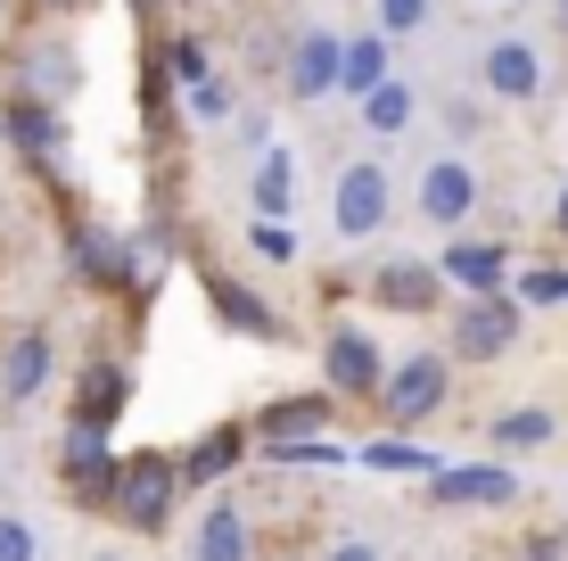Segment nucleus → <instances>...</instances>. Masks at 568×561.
<instances>
[{"mask_svg": "<svg viewBox=\"0 0 568 561\" xmlns=\"http://www.w3.org/2000/svg\"><path fill=\"white\" fill-rule=\"evenodd\" d=\"M182 488H190V471H182V454H132L124 471H115V495H108V512L124 520L132 537H165V520L173 504H182Z\"/></svg>", "mask_w": 568, "mask_h": 561, "instance_id": "obj_1", "label": "nucleus"}, {"mask_svg": "<svg viewBox=\"0 0 568 561\" xmlns=\"http://www.w3.org/2000/svg\"><path fill=\"white\" fill-rule=\"evenodd\" d=\"M519 322H527V305L511 298V289H495V298H462L454 331H445V355H454V363H503L519 347Z\"/></svg>", "mask_w": 568, "mask_h": 561, "instance_id": "obj_2", "label": "nucleus"}, {"mask_svg": "<svg viewBox=\"0 0 568 561\" xmlns=\"http://www.w3.org/2000/svg\"><path fill=\"white\" fill-rule=\"evenodd\" d=\"M445 397H454V355H445V347H420V355H404L396 372H387L379 413L396 421V430H420V421L445 413Z\"/></svg>", "mask_w": 568, "mask_h": 561, "instance_id": "obj_3", "label": "nucleus"}, {"mask_svg": "<svg viewBox=\"0 0 568 561\" xmlns=\"http://www.w3.org/2000/svg\"><path fill=\"white\" fill-rule=\"evenodd\" d=\"M387 372H396V363L379 355V339H371L363 322H329V331H322V389H329V397H363V404H379Z\"/></svg>", "mask_w": 568, "mask_h": 561, "instance_id": "obj_4", "label": "nucleus"}, {"mask_svg": "<svg viewBox=\"0 0 568 561\" xmlns=\"http://www.w3.org/2000/svg\"><path fill=\"white\" fill-rule=\"evenodd\" d=\"M387 216H396V182H387V166L379 158L338 166V190H329V223H338V240H371Z\"/></svg>", "mask_w": 568, "mask_h": 561, "instance_id": "obj_5", "label": "nucleus"}, {"mask_svg": "<svg viewBox=\"0 0 568 561\" xmlns=\"http://www.w3.org/2000/svg\"><path fill=\"white\" fill-rule=\"evenodd\" d=\"M50 380H58V339L42 331V322H26V331L0 339V404H17V413H26Z\"/></svg>", "mask_w": 568, "mask_h": 561, "instance_id": "obj_6", "label": "nucleus"}, {"mask_svg": "<svg viewBox=\"0 0 568 561\" xmlns=\"http://www.w3.org/2000/svg\"><path fill=\"white\" fill-rule=\"evenodd\" d=\"M413 199H420V216L437 231H462L469 216H478V166H469V158H428L420 182H413Z\"/></svg>", "mask_w": 568, "mask_h": 561, "instance_id": "obj_7", "label": "nucleus"}, {"mask_svg": "<svg viewBox=\"0 0 568 561\" xmlns=\"http://www.w3.org/2000/svg\"><path fill=\"white\" fill-rule=\"evenodd\" d=\"M445 264H428V257H387L379 273H371V298L387 305V314H437L445 305Z\"/></svg>", "mask_w": 568, "mask_h": 561, "instance_id": "obj_8", "label": "nucleus"}, {"mask_svg": "<svg viewBox=\"0 0 568 561\" xmlns=\"http://www.w3.org/2000/svg\"><path fill=\"white\" fill-rule=\"evenodd\" d=\"M281 83H288V100H329V91H346V42L322 33V26H305Z\"/></svg>", "mask_w": 568, "mask_h": 561, "instance_id": "obj_9", "label": "nucleus"}, {"mask_svg": "<svg viewBox=\"0 0 568 561\" xmlns=\"http://www.w3.org/2000/svg\"><path fill=\"white\" fill-rule=\"evenodd\" d=\"M58 471H67V488L74 495H115V447H108V430H91V421H67V438H58Z\"/></svg>", "mask_w": 568, "mask_h": 561, "instance_id": "obj_10", "label": "nucleus"}, {"mask_svg": "<svg viewBox=\"0 0 568 561\" xmlns=\"http://www.w3.org/2000/svg\"><path fill=\"white\" fill-rule=\"evenodd\" d=\"M478 83H486V100H544V50L536 42H486L478 50Z\"/></svg>", "mask_w": 568, "mask_h": 561, "instance_id": "obj_11", "label": "nucleus"}, {"mask_svg": "<svg viewBox=\"0 0 568 561\" xmlns=\"http://www.w3.org/2000/svg\"><path fill=\"white\" fill-rule=\"evenodd\" d=\"M445 281L462 289V298H495L503 281H511V248L503 240H469V231H454V240H445Z\"/></svg>", "mask_w": 568, "mask_h": 561, "instance_id": "obj_12", "label": "nucleus"}, {"mask_svg": "<svg viewBox=\"0 0 568 561\" xmlns=\"http://www.w3.org/2000/svg\"><path fill=\"white\" fill-rule=\"evenodd\" d=\"M519 479L503 471V462H445V471H428V504H511Z\"/></svg>", "mask_w": 568, "mask_h": 561, "instance_id": "obj_13", "label": "nucleus"}, {"mask_svg": "<svg viewBox=\"0 0 568 561\" xmlns=\"http://www.w3.org/2000/svg\"><path fill=\"white\" fill-rule=\"evenodd\" d=\"M190 561H256V529H247V512L231 504V495H214L199 537H190Z\"/></svg>", "mask_w": 568, "mask_h": 561, "instance_id": "obj_14", "label": "nucleus"}, {"mask_svg": "<svg viewBox=\"0 0 568 561\" xmlns=\"http://www.w3.org/2000/svg\"><path fill=\"white\" fill-rule=\"evenodd\" d=\"M329 413H338L329 389L322 397H272L264 413H256V438H264V447H297V438H322L329 430Z\"/></svg>", "mask_w": 568, "mask_h": 561, "instance_id": "obj_15", "label": "nucleus"}, {"mask_svg": "<svg viewBox=\"0 0 568 561\" xmlns=\"http://www.w3.org/2000/svg\"><path fill=\"white\" fill-rule=\"evenodd\" d=\"M0 132H9V141L26 149V158H58V141H67V132H58V108L42 100V91L9 100V116H0Z\"/></svg>", "mask_w": 568, "mask_h": 561, "instance_id": "obj_16", "label": "nucleus"}, {"mask_svg": "<svg viewBox=\"0 0 568 561\" xmlns=\"http://www.w3.org/2000/svg\"><path fill=\"white\" fill-rule=\"evenodd\" d=\"M240 454H247V430H240V421H223V430H206L199 447L182 454V471H190V488H214L223 471H240Z\"/></svg>", "mask_w": 568, "mask_h": 561, "instance_id": "obj_17", "label": "nucleus"}, {"mask_svg": "<svg viewBox=\"0 0 568 561\" xmlns=\"http://www.w3.org/2000/svg\"><path fill=\"white\" fill-rule=\"evenodd\" d=\"M247 199H256L264 223H288V199H297V158H288V149H264V158H256V182H247Z\"/></svg>", "mask_w": 568, "mask_h": 561, "instance_id": "obj_18", "label": "nucleus"}, {"mask_svg": "<svg viewBox=\"0 0 568 561\" xmlns=\"http://www.w3.org/2000/svg\"><path fill=\"white\" fill-rule=\"evenodd\" d=\"M124 397H132V372H124V363H91V380H83V404H74V421H91V430H115Z\"/></svg>", "mask_w": 568, "mask_h": 561, "instance_id": "obj_19", "label": "nucleus"}, {"mask_svg": "<svg viewBox=\"0 0 568 561\" xmlns=\"http://www.w3.org/2000/svg\"><path fill=\"white\" fill-rule=\"evenodd\" d=\"M74 281H91V289H124V281H132V257L108 240V231H83V240H74Z\"/></svg>", "mask_w": 568, "mask_h": 561, "instance_id": "obj_20", "label": "nucleus"}, {"mask_svg": "<svg viewBox=\"0 0 568 561\" xmlns=\"http://www.w3.org/2000/svg\"><path fill=\"white\" fill-rule=\"evenodd\" d=\"M26 83H33V91H42V100H67V91H74V83H83V58H74L67 42H42V50H33V58H26Z\"/></svg>", "mask_w": 568, "mask_h": 561, "instance_id": "obj_21", "label": "nucleus"}, {"mask_svg": "<svg viewBox=\"0 0 568 561\" xmlns=\"http://www.w3.org/2000/svg\"><path fill=\"white\" fill-rule=\"evenodd\" d=\"M214 314L231 322V331H247V339H272L281 322H272V305L256 298V289H240V281H214Z\"/></svg>", "mask_w": 568, "mask_h": 561, "instance_id": "obj_22", "label": "nucleus"}, {"mask_svg": "<svg viewBox=\"0 0 568 561\" xmlns=\"http://www.w3.org/2000/svg\"><path fill=\"white\" fill-rule=\"evenodd\" d=\"M387 74H396V67H387V33H355V42H346V91L371 100Z\"/></svg>", "mask_w": 568, "mask_h": 561, "instance_id": "obj_23", "label": "nucleus"}, {"mask_svg": "<svg viewBox=\"0 0 568 561\" xmlns=\"http://www.w3.org/2000/svg\"><path fill=\"white\" fill-rule=\"evenodd\" d=\"M363 124L379 132V141H396V132L413 124V83H404V74H387V83L363 100Z\"/></svg>", "mask_w": 568, "mask_h": 561, "instance_id": "obj_24", "label": "nucleus"}, {"mask_svg": "<svg viewBox=\"0 0 568 561\" xmlns=\"http://www.w3.org/2000/svg\"><path fill=\"white\" fill-rule=\"evenodd\" d=\"M511 298L519 305H568V264L552 257V264H527V273L511 281Z\"/></svg>", "mask_w": 568, "mask_h": 561, "instance_id": "obj_25", "label": "nucleus"}, {"mask_svg": "<svg viewBox=\"0 0 568 561\" xmlns=\"http://www.w3.org/2000/svg\"><path fill=\"white\" fill-rule=\"evenodd\" d=\"M552 430H560L552 413H503V421H495V447H544Z\"/></svg>", "mask_w": 568, "mask_h": 561, "instance_id": "obj_26", "label": "nucleus"}, {"mask_svg": "<svg viewBox=\"0 0 568 561\" xmlns=\"http://www.w3.org/2000/svg\"><path fill=\"white\" fill-rule=\"evenodd\" d=\"M0 561H42V529L26 512H0Z\"/></svg>", "mask_w": 568, "mask_h": 561, "instance_id": "obj_27", "label": "nucleus"}, {"mask_svg": "<svg viewBox=\"0 0 568 561\" xmlns=\"http://www.w3.org/2000/svg\"><path fill=\"white\" fill-rule=\"evenodd\" d=\"M428 9H437V0H379V33L387 42H396V33H420Z\"/></svg>", "mask_w": 568, "mask_h": 561, "instance_id": "obj_28", "label": "nucleus"}, {"mask_svg": "<svg viewBox=\"0 0 568 561\" xmlns=\"http://www.w3.org/2000/svg\"><path fill=\"white\" fill-rule=\"evenodd\" d=\"M363 462L371 471H445L437 454H413V447H396V438H387V447H363Z\"/></svg>", "mask_w": 568, "mask_h": 561, "instance_id": "obj_29", "label": "nucleus"}, {"mask_svg": "<svg viewBox=\"0 0 568 561\" xmlns=\"http://www.w3.org/2000/svg\"><path fill=\"white\" fill-rule=\"evenodd\" d=\"M256 257H264V264H297V231L256 216Z\"/></svg>", "mask_w": 568, "mask_h": 561, "instance_id": "obj_30", "label": "nucleus"}, {"mask_svg": "<svg viewBox=\"0 0 568 561\" xmlns=\"http://www.w3.org/2000/svg\"><path fill=\"white\" fill-rule=\"evenodd\" d=\"M173 74H182L190 91H199V83H214V74H206V50H199V42H173Z\"/></svg>", "mask_w": 568, "mask_h": 561, "instance_id": "obj_31", "label": "nucleus"}, {"mask_svg": "<svg viewBox=\"0 0 568 561\" xmlns=\"http://www.w3.org/2000/svg\"><path fill=\"white\" fill-rule=\"evenodd\" d=\"M190 116H206V124H223V116H231V91H223V83H199V91H190Z\"/></svg>", "mask_w": 568, "mask_h": 561, "instance_id": "obj_32", "label": "nucleus"}, {"mask_svg": "<svg viewBox=\"0 0 568 561\" xmlns=\"http://www.w3.org/2000/svg\"><path fill=\"white\" fill-rule=\"evenodd\" d=\"M322 561H379V545H371V537H329Z\"/></svg>", "mask_w": 568, "mask_h": 561, "instance_id": "obj_33", "label": "nucleus"}, {"mask_svg": "<svg viewBox=\"0 0 568 561\" xmlns=\"http://www.w3.org/2000/svg\"><path fill=\"white\" fill-rule=\"evenodd\" d=\"M527 561H568V537L552 529V537H527Z\"/></svg>", "mask_w": 568, "mask_h": 561, "instance_id": "obj_34", "label": "nucleus"}, {"mask_svg": "<svg viewBox=\"0 0 568 561\" xmlns=\"http://www.w3.org/2000/svg\"><path fill=\"white\" fill-rule=\"evenodd\" d=\"M552 240L568 248V182H560V199H552Z\"/></svg>", "mask_w": 568, "mask_h": 561, "instance_id": "obj_35", "label": "nucleus"}, {"mask_svg": "<svg viewBox=\"0 0 568 561\" xmlns=\"http://www.w3.org/2000/svg\"><path fill=\"white\" fill-rule=\"evenodd\" d=\"M544 17H552V26H560V42H568V0H552V9H544Z\"/></svg>", "mask_w": 568, "mask_h": 561, "instance_id": "obj_36", "label": "nucleus"}, {"mask_svg": "<svg viewBox=\"0 0 568 561\" xmlns=\"http://www.w3.org/2000/svg\"><path fill=\"white\" fill-rule=\"evenodd\" d=\"M42 9H58V17H67V9H91V0H42Z\"/></svg>", "mask_w": 568, "mask_h": 561, "instance_id": "obj_37", "label": "nucleus"}, {"mask_svg": "<svg viewBox=\"0 0 568 561\" xmlns=\"http://www.w3.org/2000/svg\"><path fill=\"white\" fill-rule=\"evenodd\" d=\"M560 537H568V520H560Z\"/></svg>", "mask_w": 568, "mask_h": 561, "instance_id": "obj_38", "label": "nucleus"}]
</instances>
